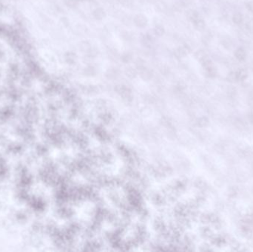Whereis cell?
Masks as SVG:
<instances>
[{
  "mask_svg": "<svg viewBox=\"0 0 253 252\" xmlns=\"http://www.w3.org/2000/svg\"><path fill=\"white\" fill-rule=\"evenodd\" d=\"M235 56H236L237 59H238L239 60H243V59H245L246 53H245L244 50L240 48V49L237 50L236 52H235Z\"/></svg>",
  "mask_w": 253,
  "mask_h": 252,
  "instance_id": "obj_1",
  "label": "cell"
},
{
  "mask_svg": "<svg viewBox=\"0 0 253 252\" xmlns=\"http://www.w3.org/2000/svg\"><path fill=\"white\" fill-rule=\"evenodd\" d=\"M234 19V22H235V23L239 24L240 22L242 21V17H241V14H235V17H234V19Z\"/></svg>",
  "mask_w": 253,
  "mask_h": 252,
  "instance_id": "obj_2",
  "label": "cell"
}]
</instances>
